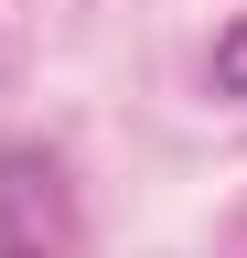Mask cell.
I'll return each instance as SVG.
<instances>
[{
	"mask_svg": "<svg viewBox=\"0 0 247 258\" xmlns=\"http://www.w3.org/2000/svg\"><path fill=\"white\" fill-rule=\"evenodd\" d=\"M86 215L65 183V151L43 140H0V258H75Z\"/></svg>",
	"mask_w": 247,
	"mask_h": 258,
	"instance_id": "obj_1",
	"label": "cell"
},
{
	"mask_svg": "<svg viewBox=\"0 0 247 258\" xmlns=\"http://www.w3.org/2000/svg\"><path fill=\"white\" fill-rule=\"evenodd\" d=\"M215 97H236V108H247V11L215 32Z\"/></svg>",
	"mask_w": 247,
	"mask_h": 258,
	"instance_id": "obj_2",
	"label": "cell"
}]
</instances>
